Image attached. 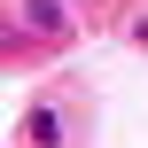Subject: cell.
Masks as SVG:
<instances>
[{"instance_id":"1","label":"cell","mask_w":148,"mask_h":148,"mask_svg":"<svg viewBox=\"0 0 148 148\" xmlns=\"http://www.w3.org/2000/svg\"><path fill=\"white\" fill-rule=\"evenodd\" d=\"M16 133H23V148H70V117H62V101H31Z\"/></svg>"},{"instance_id":"2","label":"cell","mask_w":148,"mask_h":148,"mask_svg":"<svg viewBox=\"0 0 148 148\" xmlns=\"http://www.w3.org/2000/svg\"><path fill=\"white\" fill-rule=\"evenodd\" d=\"M16 23H23L31 39H62V31L78 23V8H70V0H16Z\"/></svg>"}]
</instances>
